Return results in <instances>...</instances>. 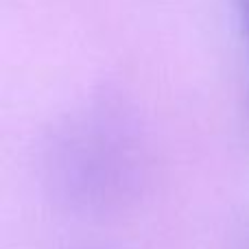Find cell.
I'll list each match as a JSON object with an SVG mask.
<instances>
[{"label":"cell","instance_id":"obj_1","mask_svg":"<svg viewBox=\"0 0 249 249\" xmlns=\"http://www.w3.org/2000/svg\"><path fill=\"white\" fill-rule=\"evenodd\" d=\"M142 162L136 124L112 96L68 112L44 146V175L53 199L81 216H107L127 206L140 188Z\"/></svg>","mask_w":249,"mask_h":249},{"label":"cell","instance_id":"obj_2","mask_svg":"<svg viewBox=\"0 0 249 249\" xmlns=\"http://www.w3.org/2000/svg\"><path fill=\"white\" fill-rule=\"evenodd\" d=\"M238 9V18H241V26H243V33L247 37L249 44V0H234Z\"/></svg>","mask_w":249,"mask_h":249}]
</instances>
